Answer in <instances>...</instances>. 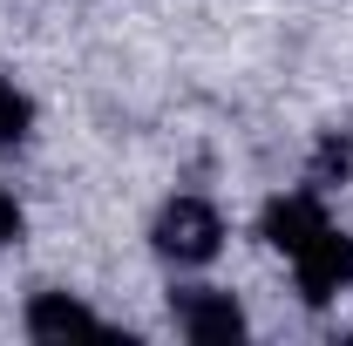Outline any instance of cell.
Segmentation results:
<instances>
[{
	"label": "cell",
	"instance_id": "1",
	"mask_svg": "<svg viewBox=\"0 0 353 346\" xmlns=\"http://www.w3.org/2000/svg\"><path fill=\"white\" fill-rule=\"evenodd\" d=\"M150 252L176 272H190V265H211L224 252V217L211 197H170L157 224H150Z\"/></svg>",
	"mask_w": 353,
	"mask_h": 346
},
{
	"label": "cell",
	"instance_id": "2",
	"mask_svg": "<svg viewBox=\"0 0 353 346\" xmlns=\"http://www.w3.org/2000/svg\"><path fill=\"white\" fill-rule=\"evenodd\" d=\"M285 265H292V285H299L306 305H333L353 285V238L326 217L312 238H299V245L285 252Z\"/></svg>",
	"mask_w": 353,
	"mask_h": 346
},
{
	"label": "cell",
	"instance_id": "3",
	"mask_svg": "<svg viewBox=\"0 0 353 346\" xmlns=\"http://www.w3.org/2000/svg\"><path fill=\"white\" fill-rule=\"evenodd\" d=\"M170 326L183 340H197V346L245 340V312H238V299L218 292V285H176L170 292Z\"/></svg>",
	"mask_w": 353,
	"mask_h": 346
},
{
	"label": "cell",
	"instance_id": "4",
	"mask_svg": "<svg viewBox=\"0 0 353 346\" xmlns=\"http://www.w3.org/2000/svg\"><path fill=\"white\" fill-rule=\"evenodd\" d=\"M21 326H28V340H116V326L102 312H88L75 292H34Z\"/></svg>",
	"mask_w": 353,
	"mask_h": 346
},
{
	"label": "cell",
	"instance_id": "5",
	"mask_svg": "<svg viewBox=\"0 0 353 346\" xmlns=\"http://www.w3.org/2000/svg\"><path fill=\"white\" fill-rule=\"evenodd\" d=\"M353 170V143L340 130L333 136H319V150H312V170H306V183L312 190H333V183H340V176Z\"/></svg>",
	"mask_w": 353,
	"mask_h": 346
},
{
	"label": "cell",
	"instance_id": "6",
	"mask_svg": "<svg viewBox=\"0 0 353 346\" xmlns=\"http://www.w3.org/2000/svg\"><path fill=\"white\" fill-rule=\"evenodd\" d=\"M28 130H34V102H28L21 88L0 75V150H14V143H21Z\"/></svg>",
	"mask_w": 353,
	"mask_h": 346
},
{
	"label": "cell",
	"instance_id": "7",
	"mask_svg": "<svg viewBox=\"0 0 353 346\" xmlns=\"http://www.w3.org/2000/svg\"><path fill=\"white\" fill-rule=\"evenodd\" d=\"M14 238H21V204H14V197L0 190V252H7Z\"/></svg>",
	"mask_w": 353,
	"mask_h": 346
}]
</instances>
